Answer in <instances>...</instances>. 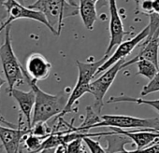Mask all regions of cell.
Segmentation results:
<instances>
[{
  "instance_id": "obj_35",
  "label": "cell",
  "mask_w": 159,
  "mask_h": 153,
  "mask_svg": "<svg viewBox=\"0 0 159 153\" xmlns=\"http://www.w3.org/2000/svg\"><path fill=\"white\" fill-rule=\"evenodd\" d=\"M16 153H19V151H17V152H16Z\"/></svg>"
},
{
  "instance_id": "obj_1",
  "label": "cell",
  "mask_w": 159,
  "mask_h": 153,
  "mask_svg": "<svg viewBox=\"0 0 159 153\" xmlns=\"http://www.w3.org/2000/svg\"><path fill=\"white\" fill-rule=\"evenodd\" d=\"M24 74L25 81L35 92L36 95L31 126L37 122H47L52 118L58 116L66 106L68 96H66L65 93L59 94H50L45 93L38 86L37 81L30 78L25 68H24Z\"/></svg>"
},
{
  "instance_id": "obj_5",
  "label": "cell",
  "mask_w": 159,
  "mask_h": 153,
  "mask_svg": "<svg viewBox=\"0 0 159 153\" xmlns=\"http://www.w3.org/2000/svg\"><path fill=\"white\" fill-rule=\"evenodd\" d=\"M110 127L124 130L131 129H153L159 131V118L142 119L126 115H103L101 120L95 124L93 128Z\"/></svg>"
},
{
  "instance_id": "obj_19",
  "label": "cell",
  "mask_w": 159,
  "mask_h": 153,
  "mask_svg": "<svg viewBox=\"0 0 159 153\" xmlns=\"http://www.w3.org/2000/svg\"><path fill=\"white\" fill-rule=\"evenodd\" d=\"M45 138L47 137H41L32 133H28L23 140L24 148L27 150V153H39Z\"/></svg>"
},
{
  "instance_id": "obj_3",
  "label": "cell",
  "mask_w": 159,
  "mask_h": 153,
  "mask_svg": "<svg viewBox=\"0 0 159 153\" xmlns=\"http://www.w3.org/2000/svg\"><path fill=\"white\" fill-rule=\"evenodd\" d=\"M28 8L44 14L55 36L61 34L66 18L79 13V6L72 5L68 0H37Z\"/></svg>"
},
{
  "instance_id": "obj_29",
  "label": "cell",
  "mask_w": 159,
  "mask_h": 153,
  "mask_svg": "<svg viewBox=\"0 0 159 153\" xmlns=\"http://www.w3.org/2000/svg\"><path fill=\"white\" fill-rule=\"evenodd\" d=\"M56 148V147H55ZM55 148H47V149H43L41 150L39 153H54L55 152Z\"/></svg>"
},
{
  "instance_id": "obj_32",
  "label": "cell",
  "mask_w": 159,
  "mask_h": 153,
  "mask_svg": "<svg viewBox=\"0 0 159 153\" xmlns=\"http://www.w3.org/2000/svg\"><path fill=\"white\" fill-rule=\"evenodd\" d=\"M18 1H19L20 3H22V4H24V3H25V0H18Z\"/></svg>"
},
{
  "instance_id": "obj_16",
  "label": "cell",
  "mask_w": 159,
  "mask_h": 153,
  "mask_svg": "<svg viewBox=\"0 0 159 153\" xmlns=\"http://www.w3.org/2000/svg\"><path fill=\"white\" fill-rule=\"evenodd\" d=\"M121 102H128V103H135L138 105L150 106L159 112V99L147 100L143 98H136V97H131L127 95H120V96H111L107 101V104H115V103H121Z\"/></svg>"
},
{
  "instance_id": "obj_12",
  "label": "cell",
  "mask_w": 159,
  "mask_h": 153,
  "mask_svg": "<svg viewBox=\"0 0 159 153\" xmlns=\"http://www.w3.org/2000/svg\"><path fill=\"white\" fill-rule=\"evenodd\" d=\"M158 36H159V29L151 37H147L145 40H143V44L141 50H139V54L129 61H125L122 66V69L127 67L133 63H136L139 60H148L152 62L154 64L159 66L158 62V51H159V43H158Z\"/></svg>"
},
{
  "instance_id": "obj_21",
  "label": "cell",
  "mask_w": 159,
  "mask_h": 153,
  "mask_svg": "<svg viewBox=\"0 0 159 153\" xmlns=\"http://www.w3.org/2000/svg\"><path fill=\"white\" fill-rule=\"evenodd\" d=\"M159 92V71L153 78L150 81L148 84H146L141 91V96H146L150 94Z\"/></svg>"
},
{
  "instance_id": "obj_2",
  "label": "cell",
  "mask_w": 159,
  "mask_h": 153,
  "mask_svg": "<svg viewBox=\"0 0 159 153\" xmlns=\"http://www.w3.org/2000/svg\"><path fill=\"white\" fill-rule=\"evenodd\" d=\"M109 58V55L105 54L100 60L92 62V63H84L81 61H76V64L79 70V76L78 81L74 87V89L71 91L70 94L68 95V100L66 103V106L65 107L64 110L55 117V120L63 118L67 113L71 112H77V108L74 107L75 104L78 103V101L81 99L85 94H89L90 91V83L92 82L93 78L96 76V73L98 69L102 65V63Z\"/></svg>"
},
{
  "instance_id": "obj_15",
  "label": "cell",
  "mask_w": 159,
  "mask_h": 153,
  "mask_svg": "<svg viewBox=\"0 0 159 153\" xmlns=\"http://www.w3.org/2000/svg\"><path fill=\"white\" fill-rule=\"evenodd\" d=\"M79 13L81 15L82 21L85 28L92 31L95 26V23L98 20L97 5L90 0H80Z\"/></svg>"
},
{
  "instance_id": "obj_34",
  "label": "cell",
  "mask_w": 159,
  "mask_h": 153,
  "mask_svg": "<svg viewBox=\"0 0 159 153\" xmlns=\"http://www.w3.org/2000/svg\"><path fill=\"white\" fill-rule=\"evenodd\" d=\"M158 43H159V36H158Z\"/></svg>"
},
{
  "instance_id": "obj_24",
  "label": "cell",
  "mask_w": 159,
  "mask_h": 153,
  "mask_svg": "<svg viewBox=\"0 0 159 153\" xmlns=\"http://www.w3.org/2000/svg\"><path fill=\"white\" fill-rule=\"evenodd\" d=\"M136 9L137 13H143L150 16L153 13L152 0H139V3L136 5Z\"/></svg>"
},
{
  "instance_id": "obj_22",
  "label": "cell",
  "mask_w": 159,
  "mask_h": 153,
  "mask_svg": "<svg viewBox=\"0 0 159 153\" xmlns=\"http://www.w3.org/2000/svg\"><path fill=\"white\" fill-rule=\"evenodd\" d=\"M66 153H86L84 147L83 138H78L69 142L66 146Z\"/></svg>"
},
{
  "instance_id": "obj_9",
  "label": "cell",
  "mask_w": 159,
  "mask_h": 153,
  "mask_svg": "<svg viewBox=\"0 0 159 153\" xmlns=\"http://www.w3.org/2000/svg\"><path fill=\"white\" fill-rule=\"evenodd\" d=\"M149 34H150V26L148 24L135 37H133V38H131L129 40L124 41L121 44H119L117 46L115 51L113 52V54L111 57H109L102 63V65L98 69V71L96 73V76L103 73L104 71H106L107 69H109L111 65H113L118 61L125 60V58L127 55H129L137 46H139L143 40H145L147 38V37L149 36Z\"/></svg>"
},
{
  "instance_id": "obj_4",
  "label": "cell",
  "mask_w": 159,
  "mask_h": 153,
  "mask_svg": "<svg viewBox=\"0 0 159 153\" xmlns=\"http://www.w3.org/2000/svg\"><path fill=\"white\" fill-rule=\"evenodd\" d=\"M11 30V24L5 28L4 41L0 46V63L8 83V91L15 88L16 85L23 84L25 80L24 67L18 61L12 48Z\"/></svg>"
},
{
  "instance_id": "obj_10",
  "label": "cell",
  "mask_w": 159,
  "mask_h": 153,
  "mask_svg": "<svg viewBox=\"0 0 159 153\" xmlns=\"http://www.w3.org/2000/svg\"><path fill=\"white\" fill-rule=\"evenodd\" d=\"M110 9V43L105 54L109 55L114 47L123 42L124 37L126 34L124 29V24L118 11L116 0H109Z\"/></svg>"
},
{
  "instance_id": "obj_31",
  "label": "cell",
  "mask_w": 159,
  "mask_h": 153,
  "mask_svg": "<svg viewBox=\"0 0 159 153\" xmlns=\"http://www.w3.org/2000/svg\"><path fill=\"white\" fill-rule=\"evenodd\" d=\"M68 2H69V3H71V4H72V5H74V6H78V5L73 1V0H68Z\"/></svg>"
},
{
  "instance_id": "obj_27",
  "label": "cell",
  "mask_w": 159,
  "mask_h": 153,
  "mask_svg": "<svg viewBox=\"0 0 159 153\" xmlns=\"http://www.w3.org/2000/svg\"><path fill=\"white\" fill-rule=\"evenodd\" d=\"M153 13L159 14V0H152Z\"/></svg>"
},
{
  "instance_id": "obj_33",
  "label": "cell",
  "mask_w": 159,
  "mask_h": 153,
  "mask_svg": "<svg viewBox=\"0 0 159 153\" xmlns=\"http://www.w3.org/2000/svg\"><path fill=\"white\" fill-rule=\"evenodd\" d=\"M139 0H135V2H136V5H137V4L139 3Z\"/></svg>"
},
{
  "instance_id": "obj_18",
  "label": "cell",
  "mask_w": 159,
  "mask_h": 153,
  "mask_svg": "<svg viewBox=\"0 0 159 153\" xmlns=\"http://www.w3.org/2000/svg\"><path fill=\"white\" fill-rule=\"evenodd\" d=\"M138 72L137 75H140L148 80H152L159 71V66L148 60H139L137 63Z\"/></svg>"
},
{
  "instance_id": "obj_23",
  "label": "cell",
  "mask_w": 159,
  "mask_h": 153,
  "mask_svg": "<svg viewBox=\"0 0 159 153\" xmlns=\"http://www.w3.org/2000/svg\"><path fill=\"white\" fill-rule=\"evenodd\" d=\"M84 143L86 145V146L89 148L91 153H107L106 149H104L100 143L95 139H93V137L91 136H85L83 138Z\"/></svg>"
},
{
  "instance_id": "obj_25",
  "label": "cell",
  "mask_w": 159,
  "mask_h": 153,
  "mask_svg": "<svg viewBox=\"0 0 159 153\" xmlns=\"http://www.w3.org/2000/svg\"><path fill=\"white\" fill-rule=\"evenodd\" d=\"M8 16L7 13V10L3 5L2 0H0V24H2V23L4 22V19Z\"/></svg>"
},
{
  "instance_id": "obj_14",
  "label": "cell",
  "mask_w": 159,
  "mask_h": 153,
  "mask_svg": "<svg viewBox=\"0 0 159 153\" xmlns=\"http://www.w3.org/2000/svg\"><path fill=\"white\" fill-rule=\"evenodd\" d=\"M111 130L117 133H121L129 137L136 145L137 149L144 148L159 138V131L153 129H135V130H124L120 128H111Z\"/></svg>"
},
{
  "instance_id": "obj_20",
  "label": "cell",
  "mask_w": 159,
  "mask_h": 153,
  "mask_svg": "<svg viewBox=\"0 0 159 153\" xmlns=\"http://www.w3.org/2000/svg\"><path fill=\"white\" fill-rule=\"evenodd\" d=\"M52 133V128H51L47 122H37L33 124L30 128V133L41 136V137H48Z\"/></svg>"
},
{
  "instance_id": "obj_7",
  "label": "cell",
  "mask_w": 159,
  "mask_h": 153,
  "mask_svg": "<svg viewBox=\"0 0 159 153\" xmlns=\"http://www.w3.org/2000/svg\"><path fill=\"white\" fill-rule=\"evenodd\" d=\"M125 60L118 61L109 69L104 71L99 78H98L97 80L90 83L89 94H91L95 98L94 108L98 114L101 112V109L104 106V97L107 92L109 91L110 87L112 85L118 72L122 69V66L125 63Z\"/></svg>"
},
{
  "instance_id": "obj_11",
  "label": "cell",
  "mask_w": 159,
  "mask_h": 153,
  "mask_svg": "<svg viewBox=\"0 0 159 153\" xmlns=\"http://www.w3.org/2000/svg\"><path fill=\"white\" fill-rule=\"evenodd\" d=\"M25 70L30 78L36 81H44L49 78L52 64L40 53L34 52L30 54L25 63Z\"/></svg>"
},
{
  "instance_id": "obj_28",
  "label": "cell",
  "mask_w": 159,
  "mask_h": 153,
  "mask_svg": "<svg viewBox=\"0 0 159 153\" xmlns=\"http://www.w3.org/2000/svg\"><path fill=\"white\" fill-rule=\"evenodd\" d=\"M0 122H1V123H4L6 126H10V127H16V125H14V124H12V123H11V122L7 121L4 118H0Z\"/></svg>"
},
{
  "instance_id": "obj_8",
  "label": "cell",
  "mask_w": 159,
  "mask_h": 153,
  "mask_svg": "<svg viewBox=\"0 0 159 153\" xmlns=\"http://www.w3.org/2000/svg\"><path fill=\"white\" fill-rule=\"evenodd\" d=\"M30 133V128L23 120V114L19 115V123L17 127L0 125V140L6 153H16L22 146L24 138Z\"/></svg>"
},
{
  "instance_id": "obj_30",
  "label": "cell",
  "mask_w": 159,
  "mask_h": 153,
  "mask_svg": "<svg viewBox=\"0 0 159 153\" xmlns=\"http://www.w3.org/2000/svg\"><path fill=\"white\" fill-rule=\"evenodd\" d=\"M6 82H7V81H6V80H4V79L2 78V76H0V89H1V87H2ZM0 118H3V117L1 116V114H0Z\"/></svg>"
},
{
  "instance_id": "obj_26",
  "label": "cell",
  "mask_w": 159,
  "mask_h": 153,
  "mask_svg": "<svg viewBox=\"0 0 159 153\" xmlns=\"http://www.w3.org/2000/svg\"><path fill=\"white\" fill-rule=\"evenodd\" d=\"M90 1L96 3L97 5V9H100L103 6L109 5V0H90Z\"/></svg>"
},
{
  "instance_id": "obj_6",
  "label": "cell",
  "mask_w": 159,
  "mask_h": 153,
  "mask_svg": "<svg viewBox=\"0 0 159 153\" xmlns=\"http://www.w3.org/2000/svg\"><path fill=\"white\" fill-rule=\"evenodd\" d=\"M3 5L7 10V19L0 24V34L2 31L5 30V28L8 25H11L14 21L16 20H21V19H28V20H33L37 21L45 26H47L50 31L52 33V29L48 23L46 17L44 16L43 13H41L39 11L32 10L28 7H25L24 4L20 3L18 0H2Z\"/></svg>"
},
{
  "instance_id": "obj_17",
  "label": "cell",
  "mask_w": 159,
  "mask_h": 153,
  "mask_svg": "<svg viewBox=\"0 0 159 153\" xmlns=\"http://www.w3.org/2000/svg\"><path fill=\"white\" fill-rule=\"evenodd\" d=\"M101 120V117L99 114L92 107H86V115L83 121V123L79 126H76V132H84L87 133L88 130L92 129L93 126L97 123H98Z\"/></svg>"
},
{
  "instance_id": "obj_13",
  "label": "cell",
  "mask_w": 159,
  "mask_h": 153,
  "mask_svg": "<svg viewBox=\"0 0 159 153\" xmlns=\"http://www.w3.org/2000/svg\"><path fill=\"white\" fill-rule=\"evenodd\" d=\"M8 94L10 96H11L15 99V101L17 102V104L19 106L21 113L25 118L28 127L31 128L32 113L34 110L35 101H36L35 92L32 89L28 92H25V91L13 88L11 90H9Z\"/></svg>"
}]
</instances>
